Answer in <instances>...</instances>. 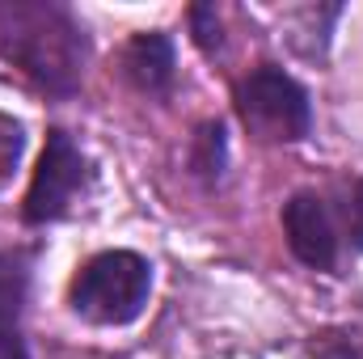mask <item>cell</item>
<instances>
[{
    "label": "cell",
    "mask_w": 363,
    "mask_h": 359,
    "mask_svg": "<svg viewBox=\"0 0 363 359\" xmlns=\"http://www.w3.org/2000/svg\"><path fill=\"white\" fill-rule=\"evenodd\" d=\"M0 359H30L26 351V338L13 330V334H0Z\"/></svg>",
    "instance_id": "4fadbf2b"
},
{
    "label": "cell",
    "mask_w": 363,
    "mask_h": 359,
    "mask_svg": "<svg viewBox=\"0 0 363 359\" xmlns=\"http://www.w3.org/2000/svg\"><path fill=\"white\" fill-rule=\"evenodd\" d=\"M190 30H194V43H199L203 55H220L224 34H220V13H216V4H194V9H190Z\"/></svg>",
    "instance_id": "8fae6325"
},
{
    "label": "cell",
    "mask_w": 363,
    "mask_h": 359,
    "mask_svg": "<svg viewBox=\"0 0 363 359\" xmlns=\"http://www.w3.org/2000/svg\"><path fill=\"white\" fill-rule=\"evenodd\" d=\"M342 211H338V228H342V245H351V254H363V178L342 182Z\"/></svg>",
    "instance_id": "9c48e42d"
},
{
    "label": "cell",
    "mask_w": 363,
    "mask_h": 359,
    "mask_svg": "<svg viewBox=\"0 0 363 359\" xmlns=\"http://www.w3.org/2000/svg\"><path fill=\"white\" fill-rule=\"evenodd\" d=\"M93 182H97V174H93V161L85 157V148L68 131L51 127L47 148L38 157V170H34L30 190H26V203H21L26 224H60V220H68L72 207L93 190Z\"/></svg>",
    "instance_id": "277c9868"
},
{
    "label": "cell",
    "mask_w": 363,
    "mask_h": 359,
    "mask_svg": "<svg viewBox=\"0 0 363 359\" xmlns=\"http://www.w3.org/2000/svg\"><path fill=\"white\" fill-rule=\"evenodd\" d=\"M30 300V258L0 250V334H13Z\"/></svg>",
    "instance_id": "ba28073f"
},
{
    "label": "cell",
    "mask_w": 363,
    "mask_h": 359,
    "mask_svg": "<svg viewBox=\"0 0 363 359\" xmlns=\"http://www.w3.org/2000/svg\"><path fill=\"white\" fill-rule=\"evenodd\" d=\"M152 296V263L131 250L93 254L72 275L68 304L89 326H131Z\"/></svg>",
    "instance_id": "7a4b0ae2"
},
{
    "label": "cell",
    "mask_w": 363,
    "mask_h": 359,
    "mask_svg": "<svg viewBox=\"0 0 363 359\" xmlns=\"http://www.w3.org/2000/svg\"><path fill=\"white\" fill-rule=\"evenodd\" d=\"M313 359H363V347L351 334H321L313 343Z\"/></svg>",
    "instance_id": "7c38bea8"
},
{
    "label": "cell",
    "mask_w": 363,
    "mask_h": 359,
    "mask_svg": "<svg viewBox=\"0 0 363 359\" xmlns=\"http://www.w3.org/2000/svg\"><path fill=\"white\" fill-rule=\"evenodd\" d=\"M26 153V127L13 114H0V182L13 178V170L21 165Z\"/></svg>",
    "instance_id": "30bf717a"
},
{
    "label": "cell",
    "mask_w": 363,
    "mask_h": 359,
    "mask_svg": "<svg viewBox=\"0 0 363 359\" xmlns=\"http://www.w3.org/2000/svg\"><path fill=\"white\" fill-rule=\"evenodd\" d=\"M0 55L17 64L38 89L72 97L85 81L89 34L68 4L0 0Z\"/></svg>",
    "instance_id": "6da1fadb"
},
{
    "label": "cell",
    "mask_w": 363,
    "mask_h": 359,
    "mask_svg": "<svg viewBox=\"0 0 363 359\" xmlns=\"http://www.w3.org/2000/svg\"><path fill=\"white\" fill-rule=\"evenodd\" d=\"M224 170H228V131L220 118H207L190 140V174L203 186H220Z\"/></svg>",
    "instance_id": "52a82bcc"
},
{
    "label": "cell",
    "mask_w": 363,
    "mask_h": 359,
    "mask_svg": "<svg viewBox=\"0 0 363 359\" xmlns=\"http://www.w3.org/2000/svg\"><path fill=\"white\" fill-rule=\"evenodd\" d=\"M233 101H237V114H241L245 131L254 140H262V144H300L313 131L308 89L291 72H283L274 64L254 68L237 85Z\"/></svg>",
    "instance_id": "3957f363"
},
{
    "label": "cell",
    "mask_w": 363,
    "mask_h": 359,
    "mask_svg": "<svg viewBox=\"0 0 363 359\" xmlns=\"http://www.w3.org/2000/svg\"><path fill=\"white\" fill-rule=\"evenodd\" d=\"M283 233L287 250L308 270H334L342 258V228L325 194L317 190H296L283 203Z\"/></svg>",
    "instance_id": "5b68a950"
},
{
    "label": "cell",
    "mask_w": 363,
    "mask_h": 359,
    "mask_svg": "<svg viewBox=\"0 0 363 359\" xmlns=\"http://www.w3.org/2000/svg\"><path fill=\"white\" fill-rule=\"evenodd\" d=\"M123 72L127 81L148 97H165L174 89L178 77V55H174V38L165 30H144L127 43L123 51Z\"/></svg>",
    "instance_id": "8992f818"
}]
</instances>
